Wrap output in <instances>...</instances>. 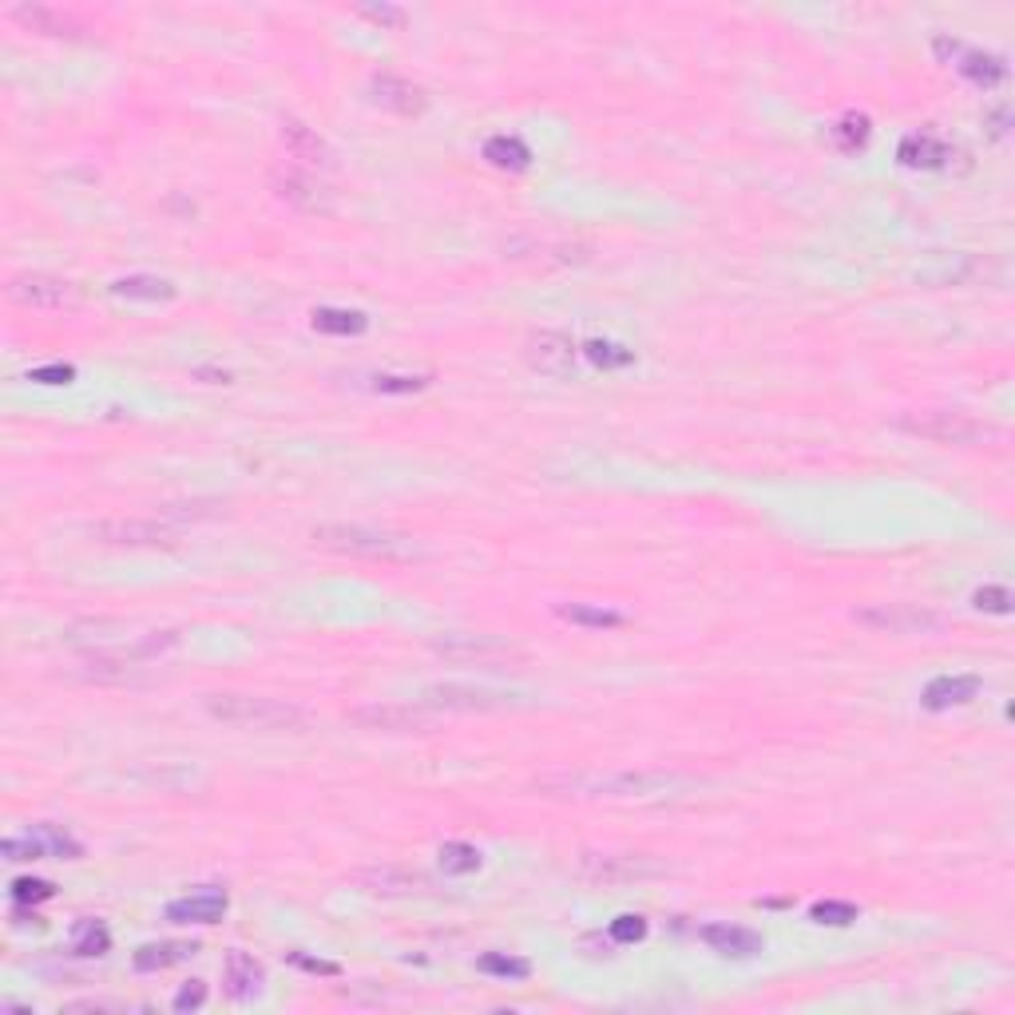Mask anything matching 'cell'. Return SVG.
I'll return each instance as SVG.
<instances>
[{
	"label": "cell",
	"mask_w": 1015,
	"mask_h": 1015,
	"mask_svg": "<svg viewBox=\"0 0 1015 1015\" xmlns=\"http://www.w3.org/2000/svg\"><path fill=\"white\" fill-rule=\"evenodd\" d=\"M203 706L214 722L239 726V730H258V734H302L306 722H310L298 706L262 695H207Z\"/></svg>",
	"instance_id": "1"
},
{
	"label": "cell",
	"mask_w": 1015,
	"mask_h": 1015,
	"mask_svg": "<svg viewBox=\"0 0 1015 1015\" xmlns=\"http://www.w3.org/2000/svg\"><path fill=\"white\" fill-rule=\"evenodd\" d=\"M687 785L678 774H556L543 778V793H568V797H655Z\"/></svg>",
	"instance_id": "2"
},
{
	"label": "cell",
	"mask_w": 1015,
	"mask_h": 1015,
	"mask_svg": "<svg viewBox=\"0 0 1015 1015\" xmlns=\"http://www.w3.org/2000/svg\"><path fill=\"white\" fill-rule=\"evenodd\" d=\"M310 540L326 551H338V556H361V560H389V563H409L416 560L413 540L393 532H381V528H366V524H321L314 528Z\"/></svg>",
	"instance_id": "3"
},
{
	"label": "cell",
	"mask_w": 1015,
	"mask_h": 1015,
	"mask_svg": "<svg viewBox=\"0 0 1015 1015\" xmlns=\"http://www.w3.org/2000/svg\"><path fill=\"white\" fill-rule=\"evenodd\" d=\"M892 425L900 433L920 436V441H932V445H948V448H968V445H987V441H1000L996 425H984L976 416L968 413H952V409H924V413H900Z\"/></svg>",
	"instance_id": "4"
},
{
	"label": "cell",
	"mask_w": 1015,
	"mask_h": 1015,
	"mask_svg": "<svg viewBox=\"0 0 1015 1015\" xmlns=\"http://www.w3.org/2000/svg\"><path fill=\"white\" fill-rule=\"evenodd\" d=\"M580 877L591 885H635V880L667 877V865L651 853H583Z\"/></svg>",
	"instance_id": "5"
},
{
	"label": "cell",
	"mask_w": 1015,
	"mask_h": 1015,
	"mask_svg": "<svg viewBox=\"0 0 1015 1015\" xmlns=\"http://www.w3.org/2000/svg\"><path fill=\"white\" fill-rule=\"evenodd\" d=\"M349 722L369 730V734H425V730H433L429 706H409V702L353 706V710H349Z\"/></svg>",
	"instance_id": "6"
},
{
	"label": "cell",
	"mask_w": 1015,
	"mask_h": 1015,
	"mask_svg": "<svg viewBox=\"0 0 1015 1015\" xmlns=\"http://www.w3.org/2000/svg\"><path fill=\"white\" fill-rule=\"evenodd\" d=\"M853 620L860 627L880 631V635H929V631L944 627L937 611H924L917 603H873V607L853 611Z\"/></svg>",
	"instance_id": "7"
},
{
	"label": "cell",
	"mask_w": 1015,
	"mask_h": 1015,
	"mask_svg": "<svg viewBox=\"0 0 1015 1015\" xmlns=\"http://www.w3.org/2000/svg\"><path fill=\"white\" fill-rule=\"evenodd\" d=\"M932 52H937L944 64H952L968 84H976V87H1000L1007 80V60L1004 56L968 49V44H960V40H952V36L932 40Z\"/></svg>",
	"instance_id": "8"
},
{
	"label": "cell",
	"mask_w": 1015,
	"mask_h": 1015,
	"mask_svg": "<svg viewBox=\"0 0 1015 1015\" xmlns=\"http://www.w3.org/2000/svg\"><path fill=\"white\" fill-rule=\"evenodd\" d=\"M429 710H461V715H488V710H508L520 706L516 695H500V690H480L465 687V683H441V687L425 690Z\"/></svg>",
	"instance_id": "9"
},
{
	"label": "cell",
	"mask_w": 1015,
	"mask_h": 1015,
	"mask_svg": "<svg viewBox=\"0 0 1015 1015\" xmlns=\"http://www.w3.org/2000/svg\"><path fill=\"white\" fill-rule=\"evenodd\" d=\"M271 187H274L278 199H286L290 207H298L302 214H329L334 211V191H329L326 183H318L314 175L298 171V167H274Z\"/></svg>",
	"instance_id": "10"
},
{
	"label": "cell",
	"mask_w": 1015,
	"mask_h": 1015,
	"mask_svg": "<svg viewBox=\"0 0 1015 1015\" xmlns=\"http://www.w3.org/2000/svg\"><path fill=\"white\" fill-rule=\"evenodd\" d=\"M429 647H433L436 655L456 658V663H480V667L520 658V651H516L512 643H504V638H496V635H436Z\"/></svg>",
	"instance_id": "11"
},
{
	"label": "cell",
	"mask_w": 1015,
	"mask_h": 1015,
	"mask_svg": "<svg viewBox=\"0 0 1015 1015\" xmlns=\"http://www.w3.org/2000/svg\"><path fill=\"white\" fill-rule=\"evenodd\" d=\"M4 290H9L17 306H29V310H60V306H68L76 298L72 282L52 278V274H17V278H9Z\"/></svg>",
	"instance_id": "12"
},
{
	"label": "cell",
	"mask_w": 1015,
	"mask_h": 1015,
	"mask_svg": "<svg viewBox=\"0 0 1015 1015\" xmlns=\"http://www.w3.org/2000/svg\"><path fill=\"white\" fill-rule=\"evenodd\" d=\"M92 536L112 548H171L175 543L171 528L156 520H99Z\"/></svg>",
	"instance_id": "13"
},
{
	"label": "cell",
	"mask_w": 1015,
	"mask_h": 1015,
	"mask_svg": "<svg viewBox=\"0 0 1015 1015\" xmlns=\"http://www.w3.org/2000/svg\"><path fill=\"white\" fill-rule=\"evenodd\" d=\"M353 885L373 897H413V892H433V880L416 869H401V865H373V869L353 873Z\"/></svg>",
	"instance_id": "14"
},
{
	"label": "cell",
	"mask_w": 1015,
	"mask_h": 1015,
	"mask_svg": "<svg viewBox=\"0 0 1015 1015\" xmlns=\"http://www.w3.org/2000/svg\"><path fill=\"white\" fill-rule=\"evenodd\" d=\"M528 366L543 373V378L568 381L575 373V346L556 329H540V334L528 338Z\"/></svg>",
	"instance_id": "15"
},
{
	"label": "cell",
	"mask_w": 1015,
	"mask_h": 1015,
	"mask_svg": "<svg viewBox=\"0 0 1015 1015\" xmlns=\"http://www.w3.org/2000/svg\"><path fill=\"white\" fill-rule=\"evenodd\" d=\"M369 96H373V104L385 107V112H393V116H421L429 107V96L421 92L416 84H409V80L401 76H389V72H378V76L369 80Z\"/></svg>",
	"instance_id": "16"
},
{
	"label": "cell",
	"mask_w": 1015,
	"mask_h": 1015,
	"mask_svg": "<svg viewBox=\"0 0 1015 1015\" xmlns=\"http://www.w3.org/2000/svg\"><path fill=\"white\" fill-rule=\"evenodd\" d=\"M897 159H900V167H909V171H940V167H948L956 159V147L944 144V139L932 136V131H912V136L900 139Z\"/></svg>",
	"instance_id": "17"
},
{
	"label": "cell",
	"mask_w": 1015,
	"mask_h": 1015,
	"mask_svg": "<svg viewBox=\"0 0 1015 1015\" xmlns=\"http://www.w3.org/2000/svg\"><path fill=\"white\" fill-rule=\"evenodd\" d=\"M226 909H231V900H226L223 889H199L191 892V897H179L167 905V920L171 924H214V920H223Z\"/></svg>",
	"instance_id": "18"
},
{
	"label": "cell",
	"mask_w": 1015,
	"mask_h": 1015,
	"mask_svg": "<svg viewBox=\"0 0 1015 1015\" xmlns=\"http://www.w3.org/2000/svg\"><path fill=\"white\" fill-rule=\"evenodd\" d=\"M12 20H20L24 29L40 32V36H64V40H80L84 36V24H80L72 12L52 9V4H17Z\"/></svg>",
	"instance_id": "19"
},
{
	"label": "cell",
	"mask_w": 1015,
	"mask_h": 1015,
	"mask_svg": "<svg viewBox=\"0 0 1015 1015\" xmlns=\"http://www.w3.org/2000/svg\"><path fill=\"white\" fill-rule=\"evenodd\" d=\"M702 940L710 952H718V956H734V960H750L758 956L765 948V937L754 929H742V924H706L702 929Z\"/></svg>",
	"instance_id": "20"
},
{
	"label": "cell",
	"mask_w": 1015,
	"mask_h": 1015,
	"mask_svg": "<svg viewBox=\"0 0 1015 1015\" xmlns=\"http://www.w3.org/2000/svg\"><path fill=\"white\" fill-rule=\"evenodd\" d=\"M976 695H980L976 675H940L924 687L920 702H924V710H952V706L972 702Z\"/></svg>",
	"instance_id": "21"
},
{
	"label": "cell",
	"mask_w": 1015,
	"mask_h": 1015,
	"mask_svg": "<svg viewBox=\"0 0 1015 1015\" xmlns=\"http://www.w3.org/2000/svg\"><path fill=\"white\" fill-rule=\"evenodd\" d=\"M282 147H286V156L302 159V163H314V167H329V147L326 139L314 131V127H306L302 119H282Z\"/></svg>",
	"instance_id": "22"
},
{
	"label": "cell",
	"mask_w": 1015,
	"mask_h": 1015,
	"mask_svg": "<svg viewBox=\"0 0 1015 1015\" xmlns=\"http://www.w3.org/2000/svg\"><path fill=\"white\" fill-rule=\"evenodd\" d=\"M262 984H266V968H262L251 952H239V948H234L231 956H226V996L242 1004V1000L258 996Z\"/></svg>",
	"instance_id": "23"
},
{
	"label": "cell",
	"mask_w": 1015,
	"mask_h": 1015,
	"mask_svg": "<svg viewBox=\"0 0 1015 1015\" xmlns=\"http://www.w3.org/2000/svg\"><path fill=\"white\" fill-rule=\"evenodd\" d=\"M310 318H314V329H318V334H329V338H358V334L369 329V314L338 310V306H318Z\"/></svg>",
	"instance_id": "24"
},
{
	"label": "cell",
	"mask_w": 1015,
	"mask_h": 1015,
	"mask_svg": "<svg viewBox=\"0 0 1015 1015\" xmlns=\"http://www.w3.org/2000/svg\"><path fill=\"white\" fill-rule=\"evenodd\" d=\"M484 159H488L493 167H500V171L520 175V171L532 167V147L524 144V139H516V136H493L488 144H484Z\"/></svg>",
	"instance_id": "25"
},
{
	"label": "cell",
	"mask_w": 1015,
	"mask_h": 1015,
	"mask_svg": "<svg viewBox=\"0 0 1015 1015\" xmlns=\"http://www.w3.org/2000/svg\"><path fill=\"white\" fill-rule=\"evenodd\" d=\"M869 136H873V124H869V116H860V112H845L837 124H829V144L837 147L842 156L865 151V147H869Z\"/></svg>",
	"instance_id": "26"
},
{
	"label": "cell",
	"mask_w": 1015,
	"mask_h": 1015,
	"mask_svg": "<svg viewBox=\"0 0 1015 1015\" xmlns=\"http://www.w3.org/2000/svg\"><path fill=\"white\" fill-rule=\"evenodd\" d=\"M112 294L127 302H171L175 286L167 278H156V274H127V278L112 282Z\"/></svg>",
	"instance_id": "27"
},
{
	"label": "cell",
	"mask_w": 1015,
	"mask_h": 1015,
	"mask_svg": "<svg viewBox=\"0 0 1015 1015\" xmlns=\"http://www.w3.org/2000/svg\"><path fill=\"white\" fill-rule=\"evenodd\" d=\"M194 956V944H179V940H163V944H144L136 952V972H163V968L179 964V960Z\"/></svg>",
	"instance_id": "28"
},
{
	"label": "cell",
	"mask_w": 1015,
	"mask_h": 1015,
	"mask_svg": "<svg viewBox=\"0 0 1015 1015\" xmlns=\"http://www.w3.org/2000/svg\"><path fill=\"white\" fill-rule=\"evenodd\" d=\"M107 948H112V932L99 920H80L76 929H72V956L99 960L107 956Z\"/></svg>",
	"instance_id": "29"
},
{
	"label": "cell",
	"mask_w": 1015,
	"mask_h": 1015,
	"mask_svg": "<svg viewBox=\"0 0 1015 1015\" xmlns=\"http://www.w3.org/2000/svg\"><path fill=\"white\" fill-rule=\"evenodd\" d=\"M556 615L568 623H575V627H623V615L620 611H607V607H588V603H560L556 607Z\"/></svg>",
	"instance_id": "30"
},
{
	"label": "cell",
	"mask_w": 1015,
	"mask_h": 1015,
	"mask_svg": "<svg viewBox=\"0 0 1015 1015\" xmlns=\"http://www.w3.org/2000/svg\"><path fill=\"white\" fill-rule=\"evenodd\" d=\"M29 833L36 837L40 845H44V857H52V860H76V857H84V845H80L72 833L56 829V825H32Z\"/></svg>",
	"instance_id": "31"
},
{
	"label": "cell",
	"mask_w": 1015,
	"mask_h": 1015,
	"mask_svg": "<svg viewBox=\"0 0 1015 1015\" xmlns=\"http://www.w3.org/2000/svg\"><path fill=\"white\" fill-rule=\"evenodd\" d=\"M436 857H441V869H445L448 877H468V873L480 869V860H484L480 849L468 842H445Z\"/></svg>",
	"instance_id": "32"
},
{
	"label": "cell",
	"mask_w": 1015,
	"mask_h": 1015,
	"mask_svg": "<svg viewBox=\"0 0 1015 1015\" xmlns=\"http://www.w3.org/2000/svg\"><path fill=\"white\" fill-rule=\"evenodd\" d=\"M476 968H480L484 976H496V980H528L532 976V964L520 956H508V952H484L480 960H476Z\"/></svg>",
	"instance_id": "33"
},
{
	"label": "cell",
	"mask_w": 1015,
	"mask_h": 1015,
	"mask_svg": "<svg viewBox=\"0 0 1015 1015\" xmlns=\"http://www.w3.org/2000/svg\"><path fill=\"white\" fill-rule=\"evenodd\" d=\"M583 358H588L591 366H600V369H627L631 361H635V349L595 338V341H583Z\"/></svg>",
	"instance_id": "34"
},
{
	"label": "cell",
	"mask_w": 1015,
	"mask_h": 1015,
	"mask_svg": "<svg viewBox=\"0 0 1015 1015\" xmlns=\"http://www.w3.org/2000/svg\"><path fill=\"white\" fill-rule=\"evenodd\" d=\"M810 920L813 924H829V929H845V924L857 920V905H849V900H817L810 909Z\"/></svg>",
	"instance_id": "35"
},
{
	"label": "cell",
	"mask_w": 1015,
	"mask_h": 1015,
	"mask_svg": "<svg viewBox=\"0 0 1015 1015\" xmlns=\"http://www.w3.org/2000/svg\"><path fill=\"white\" fill-rule=\"evenodd\" d=\"M972 603H976V611H987V615H1012V591L1000 588V583H987V588H980L976 595H972Z\"/></svg>",
	"instance_id": "36"
},
{
	"label": "cell",
	"mask_w": 1015,
	"mask_h": 1015,
	"mask_svg": "<svg viewBox=\"0 0 1015 1015\" xmlns=\"http://www.w3.org/2000/svg\"><path fill=\"white\" fill-rule=\"evenodd\" d=\"M607 937H611V944H638V940H647V920L623 912V917L611 920Z\"/></svg>",
	"instance_id": "37"
},
{
	"label": "cell",
	"mask_w": 1015,
	"mask_h": 1015,
	"mask_svg": "<svg viewBox=\"0 0 1015 1015\" xmlns=\"http://www.w3.org/2000/svg\"><path fill=\"white\" fill-rule=\"evenodd\" d=\"M52 897H56V885H52V880H32V877L12 880V900H17V905H40V900H52Z\"/></svg>",
	"instance_id": "38"
},
{
	"label": "cell",
	"mask_w": 1015,
	"mask_h": 1015,
	"mask_svg": "<svg viewBox=\"0 0 1015 1015\" xmlns=\"http://www.w3.org/2000/svg\"><path fill=\"white\" fill-rule=\"evenodd\" d=\"M0 853L9 860H49L44 857V845H40L32 833H24V837H4V842H0Z\"/></svg>",
	"instance_id": "39"
},
{
	"label": "cell",
	"mask_w": 1015,
	"mask_h": 1015,
	"mask_svg": "<svg viewBox=\"0 0 1015 1015\" xmlns=\"http://www.w3.org/2000/svg\"><path fill=\"white\" fill-rule=\"evenodd\" d=\"M429 381H433V378H405V373H381V378H373V389H378V393H421V389H429Z\"/></svg>",
	"instance_id": "40"
},
{
	"label": "cell",
	"mask_w": 1015,
	"mask_h": 1015,
	"mask_svg": "<svg viewBox=\"0 0 1015 1015\" xmlns=\"http://www.w3.org/2000/svg\"><path fill=\"white\" fill-rule=\"evenodd\" d=\"M29 381L40 385H72L76 381V366H64V361H52V366H36L29 373Z\"/></svg>",
	"instance_id": "41"
},
{
	"label": "cell",
	"mask_w": 1015,
	"mask_h": 1015,
	"mask_svg": "<svg viewBox=\"0 0 1015 1015\" xmlns=\"http://www.w3.org/2000/svg\"><path fill=\"white\" fill-rule=\"evenodd\" d=\"M358 12L373 24H385V29H405V12L393 9V4H358Z\"/></svg>",
	"instance_id": "42"
},
{
	"label": "cell",
	"mask_w": 1015,
	"mask_h": 1015,
	"mask_svg": "<svg viewBox=\"0 0 1015 1015\" xmlns=\"http://www.w3.org/2000/svg\"><path fill=\"white\" fill-rule=\"evenodd\" d=\"M207 1004V984L203 980H191V984L179 987V996H175V1012H199V1007Z\"/></svg>",
	"instance_id": "43"
},
{
	"label": "cell",
	"mask_w": 1015,
	"mask_h": 1015,
	"mask_svg": "<svg viewBox=\"0 0 1015 1015\" xmlns=\"http://www.w3.org/2000/svg\"><path fill=\"white\" fill-rule=\"evenodd\" d=\"M290 964H298L302 972H314V976H338L341 972L338 964H329V960H314V956H306V952H290Z\"/></svg>",
	"instance_id": "44"
},
{
	"label": "cell",
	"mask_w": 1015,
	"mask_h": 1015,
	"mask_svg": "<svg viewBox=\"0 0 1015 1015\" xmlns=\"http://www.w3.org/2000/svg\"><path fill=\"white\" fill-rule=\"evenodd\" d=\"M194 378H211V385H226V381H231V373H226V369H223V373H219V369H194Z\"/></svg>",
	"instance_id": "45"
},
{
	"label": "cell",
	"mask_w": 1015,
	"mask_h": 1015,
	"mask_svg": "<svg viewBox=\"0 0 1015 1015\" xmlns=\"http://www.w3.org/2000/svg\"><path fill=\"white\" fill-rule=\"evenodd\" d=\"M987 124H992V136H1007V107H1000V112L987 119Z\"/></svg>",
	"instance_id": "46"
}]
</instances>
